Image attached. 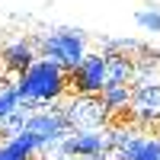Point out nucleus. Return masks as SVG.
<instances>
[{
    "mask_svg": "<svg viewBox=\"0 0 160 160\" xmlns=\"http://www.w3.org/2000/svg\"><path fill=\"white\" fill-rule=\"evenodd\" d=\"M0 83H3V71H0Z\"/></svg>",
    "mask_w": 160,
    "mask_h": 160,
    "instance_id": "dca6fc26",
    "label": "nucleus"
},
{
    "mask_svg": "<svg viewBox=\"0 0 160 160\" xmlns=\"http://www.w3.org/2000/svg\"><path fill=\"white\" fill-rule=\"evenodd\" d=\"M77 160H106L102 154H93V157H77Z\"/></svg>",
    "mask_w": 160,
    "mask_h": 160,
    "instance_id": "2eb2a0df",
    "label": "nucleus"
},
{
    "mask_svg": "<svg viewBox=\"0 0 160 160\" xmlns=\"http://www.w3.org/2000/svg\"><path fill=\"white\" fill-rule=\"evenodd\" d=\"M32 112H35V109H32L29 102H19L10 115H3V118H0V141L19 138L22 131H26V122H29V115H32Z\"/></svg>",
    "mask_w": 160,
    "mask_h": 160,
    "instance_id": "9d476101",
    "label": "nucleus"
},
{
    "mask_svg": "<svg viewBox=\"0 0 160 160\" xmlns=\"http://www.w3.org/2000/svg\"><path fill=\"white\" fill-rule=\"evenodd\" d=\"M102 87H106V55L102 51H87V58L74 71H68V90L99 96Z\"/></svg>",
    "mask_w": 160,
    "mask_h": 160,
    "instance_id": "39448f33",
    "label": "nucleus"
},
{
    "mask_svg": "<svg viewBox=\"0 0 160 160\" xmlns=\"http://www.w3.org/2000/svg\"><path fill=\"white\" fill-rule=\"evenodd\" d=\"M109 125L96 128V131H71L68 138L61 141L58 154H71V157H93V154H106L109 151Z\"/></svg>",
    "mask_w": 160,
    "mask_h": 160,
    "instance_id": "6e6552de",
    "label": "nucleus"
},
{
    "mask_svg": "<svg viewBox=\"0 0 160 160\" xmlns=\"http://www.w3.org/2000/svg\"><path fill=\"white\" fill-rule=\"evenodd\" d=\"M38 160H77V157H71V154H48V157H38Z\"/></svg>",
    "mask_w": 160,
    "mask_h": 160,
    "instance_id": "4468645a",
    "label": "nucleus"
},
{
    "mask_svg": "<svg viewBox=\"0 0 160 160\" xmlns=\"http://www.w3.org/2000/svg\"><path fill=\"white\" fill-rule=\"evenodd\" d=\"M35 51L42 61L58 64L61 71H74L80 61L87 58V35L80 29H55V32H42L32 38Z\"/></svg>",
    "mask_w": 160,
    "mask_h": 160,
    "instance_id": "f03ea898",
    "label": "nucleus"
},
{
    "mask_svg": "<svg viewBox=\"0 0 160 160\" xmlns=\"http://www.w3.org/2000/svg\"><path fill=\"white\" fill-rule=\"evenodd\" d=\"M19 102H22V99H19V87H16V80H3V83H0V118L10 115Z\"/></svg>",
    "mask_w": 160,
    "mask_h": 160,
    "instance_id": "f8f14e48",
    "label": "nucleus"
},
{
    "mask_svg": "<svg viewBox=\"0 0 160 160\" xmlns=\"http://www.w3.org/2000/svg\"><path fill=\"white\" fill-rule=\"evenodd\" d=\"M128 122L138 125L141 131L160 128V83L135 87V93H131V106H128Z\"/></svg>",
    "mask_w": 160,
    "mask_h": 160,
    "instance_id": "423d86ee",
    "label": "nucleus"
},
{
    "mask_svg": "<svg viewBox=\"0 0 160 160\" xmlns=\"http://www.w3.org/2000/svg\"><path fill=\"white\" fill-rule=\"evenodd\" d=\"M61 112L68 118L71 131H96L109 125V112L102 106V96H93V93H68L61 99Z\"/></svg>",
    "mask_w": 160,
    "mask_h": 160,
    "instance_id": "20e7f679",
    "label": "nucleus"
},
{
    "mask_svg": "<svg viewBox=\"0 0 160 160\" xmlns=\"http://www.w3.org/2000/svg\"><path fill=\"white\" fill-rule=\"evenodd\" d=\"M38 61V51L32 38H13L0 48V71L3 80H19V74H26Z\"/></svg>",
    "mask_w": 160,
    "mask_h": 160,
    "instance_id": "0eeeda50",
    "label": "nucleus"
},
{
    "mask_svg": "<svg viewBox=\"0 0 160 160\" xmlns=\"http://www.w3.org/2000/svg\"><path fill=\"white\" fill-rule=\"evenodd\" d=\"M135 22L141 26L144 32H160V10H138Z\"/></svg>",
    "mask_w": 160,
    "mask_h": 160,
    "instance_id": "ddd939ff",
    "label": "nucleus"
},
{
    "mask_svg": "<svg viewBox=\"0 0 160 160\" xmlns=\"http://www.w3.org/2000/svg\"><path fill=\"white\" fill-rule=\"evenodd\" d=\"M22 135L35 138L38 157L58 154L61 141L71 135V125H68V118H64V112H61V102L45 106V109H35V112L29 115V122H26V131H22Z\"/></svg>",
    "mask_w": 160,
    "mask_h": 160,
    "instance_id": "7ed1b4c3",
    "label": "nucleus"
},
{
    "mask_svg": "<svg viewBox=\"0 0 160 160\" xmlns=\"http://www.w3.org/2000/svg\"><path fill=\"white\" fill-rule=\"evenodd\" d=\"M131 80H135V58H128V55H106V87H125Z\"/></svg>",
    "mask_w": 160,
    "mask_h": 160,
    "instance_id": "1a4fd4ad",
    "label": "nucleus"
},
{
    "mask_svg": "<svg viewBox=\"0 0 160 160\" xmlns=\"http://www.w3.org/2000/svg\"><path fill=\"white\" fill-rule=\"evenodd\" d=\"M128 160H160V131H144V138L138 141V148L131 151Z\"/></svg>",
    "mask_w": 160,
    "mask_h": 160,
    "instance_id": "9b49d317",
    "label": "nucleus"
},
{
    "mask_svg": "<svg viewBox=\"0 0 160 160\" xmlns=\"http://www.w3.org/2000/svg\"><path fill=\"white\" fill-rule=\"evenodd\" d=\"M16 87H19V99L29 102L32 109L55 106V102H61L71 93L68 90V71H61L58 64L42 61V58H38L26 74H19Z\"/></svg>",
    "mask_w": 160,
    "mask_h": 160,
    "instance_id": "f257e3e1",
    "label": "nucleus"
}]
</instances>
